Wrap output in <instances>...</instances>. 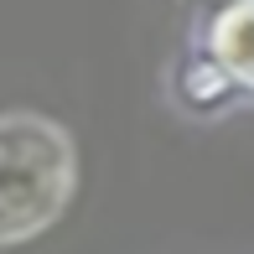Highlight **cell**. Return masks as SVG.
<instances>
[{"label":"cell","mask_w":254,"mask_h":254,"mask_svg":"<svg viewBox=\"0 0 254 254\" xmlns=\"http://www.w3.org/2000/svg\"><path fill=\"white\" fill-rule=\"evenodd\" d=\"M73 187L78 156L63 125L42 114H0V249L52 228Z\"/></svg>","instance_id":"cell-1"},{"label":"cell","mask_w":254,"mask_h":254,"mask_svg":"<svg viewBox=\"0 0 254 254\" xmlns=\"http://www.w3.org/2000/svg\"><path fill=\"white\" fill-rule=\"evenodd\" d=\"M207 52L234 78V88L254 94V0H228L207 26Z\"/></svg>","instance_id":"cell-2"}]
</instances>
